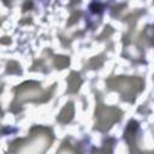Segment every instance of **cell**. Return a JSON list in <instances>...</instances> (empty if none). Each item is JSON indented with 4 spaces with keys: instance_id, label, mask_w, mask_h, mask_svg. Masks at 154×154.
Instances as JSON below:
<instances>
[{
    "instance_id": "6da1fadb",
    "label": "cell",
    "mask_w": 154,
    "mask_h": 154,
    "mask_svg": "<svg viewBox=\"0 0 154 154\" xmlns=\"http://www.w3.org/2000/svg\"><path fill=\"white\" fill-rule=\"evenodd\" d=\"M108 85L114 89L118 90L123 99L128 100V101H132L136 95L143 89V81L138 77H116V78H111L108 81Z\"/></svg>"
},
{
    "instance_id": "7a4b0ae2",
    "label": "cell",
    "mask_w": 154,
    "mask_h": 154,
    "mask_svg": "<svg viewBox=\"0 0 154 154\" xmlns=\"http://www.w3.org/2000/svg\"><path fill=\"white\" fill-rule=\"evenodd\" d=\"M51 141V135L47 131H38L18 147L17 154H43Z\"/></svg>"
},
{
    "instance_id": "3957f363",
    "label": "cell",
    "mask_w": 154,
    "mask_h": 154,
    "mask_svg": "<svg viewBox=\"0 0 154 154\" xmlns=\"http://www.w3.org/2000/svg\"><path fill=\"white\" fill-rule=\"evenodd\" d=\"M41 96H46L49 97L47 95H43L42 89L40 88V85L35 82H28L22 84L18 89H17V94H16V100L13 102V105L16 103H23L25 101L29 100H40Z\"/></svg>"
},
{
    "instance_id": "277c9868",
    "label": "cell",
    "mask_w": 154,
    "mask_h": 154,
    "mask_svg": "<svg viewBox=\"0 0 154 154\" xmlns=\"http://www.w3.org/2000/svg\"><path fill=\"white\" fill-rule=\"evenodd\" d=\"M122 112L114 107H99L96 112V128L99 130H108L116 122L120 119Z\"/></svg>"
},
{
    "instance_id": "5b68a950",
    "label": "cell",
    "mask_w": 154,
    "mask_h": 154,
    "mask_svg": "<svg viewBox=\"0 0 154 154\" xmlns=\"http://www.w3.org/2000/svg\"><path fill=\"white\" fill-rule=\"evenodd\" d=\"M72 117H73V105H72V102H69L60 111V113L58 116V120L60 123H67L72 119Z\"/></svg>"
},
{
    "instance_id": "8992f818",
    "label": "cell",
    "mask_w": 154,
    "mask_h": 154,
    "mask_svg": "<svg viewBox=\"0 0 154 154\" xmlns=\"http://www.w3.org/2000/svg\"><path fill=\"white\" fill-rule=\"evenodd\" d=\"M67 84H69V91L75 93L78 90L79 85L82 84V79L77 72H71L69 78H67Z\"/></svg>"
},
{
    "instance_id": "52a82bcc",
    "label": "cell",
    "mask_w": 154,
    "mask_h": 154,
    "mask_svg": "<svg viewBox=\"0 0 154 154\" xmlns=\"http://www.w3.org/2000/svg\"><path fill=\"white\" fill-rule=\"evenodd\" d=\"M70 60L67 57H63V55H59V57H55L54 59V65L58 67V69H64L69 65Z\"/></svg>"
},
{
    "instance_id": "ba28073f",
    "label": "cell",
    "mask_w": 154,
    "mask_h": 154,
    "mask_svg": "<svg viewBox=\"0 0 154 154\" xmlns=\"http://www.w3.org/2000/svg\"><path fill=\"white\" fill-rule=\"evenodd\" d=\"M57 154H78V153H77V150H76L75 148H72L71 146L64 144V146L58 150Z\"/></svg>"
},
{
    "instance_id": "9c48e42d",
    "label": "cell",
    "mask_w": 154,
    "mask_h": 154,
    "mask_svg": "<svg viewBox=\"0 0 154 154\" xmlns=\"http://www.w3.org/2000/svg\"><path fill=\"white\" fill-rule=\"evenodd\" d=\"M90 8H91V11H93V12H100V11L102 10V6H101L100 4L93 2V4L90 5Z\"/></svg>"
}]
</instances>
